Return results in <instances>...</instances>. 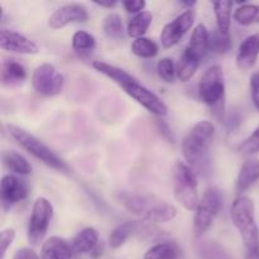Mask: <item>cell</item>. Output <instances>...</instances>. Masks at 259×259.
Wrapping results in <instances>:
<instances>
[{"mask_svg": "<svg viewBox=\"0 0 259 259\" xmlns=\"http://www.w3.org/2000/svg\"><path fill=\"white\" fill-rule=\"evenodd\" d=\"M93 67L98 72L103 73L106 77L113 80L119 88H121L125 91L126 95H129L137 103L141 104L151 114L156 116H164L167 114L168 108L162 101V99L158 95H156L153 91H151L146 86L142 85L134 76L126 72L125 70L110 65V63L103 62V61H95L93 63Z\"/></svg>", "mask_w": 259, "mask_h": 259, "instance_id": "6da1fadb", "label": "cell"}, {"mask_svg": "<svg viewBox=\"0 0 259 259\" xmlns=\"http://www.w3.org/2000/svg\"><path fill=\"white\" fill-rule=\"evenodd\" d=\"M230 218L244 242L248 258L258 254L259 228L255 220V206L253 200L248 196L237 197L230 209Z\"/></svg>", "mask_w": 259, "mask_h": 259, "instance_id": "7a4b0ae2", "label": "cell"}, {"mask_svg": "<svg viewBox=\"0 0 259 259\" xmlns=\"http://www.w3.org/2000/svg\"><path fill=\"white\" fill-rule=\"evenodd\" d=\"M214 134L215 126L209 120H201L192 126L181 144L182 153L190 164L199 167L205 161Z\"/></svg>", "mask_w": 259, "mask_h": 259, "instance_id": "3957f363", "label": "cell"}, {"mask_svg": "<svg viewBox=\"0 0 259 259\" xmlns=\"http://www.w3.org/2000/svg\"><path fill=\"white\" fill-rule=\"evenodd\" d=\"M7 128L10 137H12L24 151H27L28 153L32 154L34 158L39 159L40 162L47 164L48 167H52V168L58 169V171H67V164H66L65 162L52 151V149L48 148L42 141H39L37 137H34L28 131L20 128V126L14 125V124H9Z\"/></svg>", "mask_w": 259, "mask_h": 259, "instance_id": "277c9868", "label": "cell"}, {"mask_svg": "<svg viewBox=\"0 0 259 259\" xmlns=\"http://www.w3.org/2000/svg\"><path fill=\"white\" fill-rule=\"evenodd\" d=\"M199 182L196 174L184 162H177L174 167V192L175 199L189 211H194L199 206Z\"/></svg>", "mask_w": 259, "mask_h": 259, "instance_id": "5b68a950", "label": "cell"}, {"mask_svg": "<svg viewBox=\"0 0 259 259\" xmlns=\"http://www.w3.org/2000/svg\"><path fill=\"white\" fill-rule=\"evenodd\" d=\"M199 96L215 113H223L225 99V81L223 68L214 65L207 68L199 82Z\"/></svg>", "mask_w": 259, "mask_h": 259, "instance_id": "8992f818", "label": "cell"}, {"mask_svg": "<svg viewBox=\"0 0 259 259\" xmlns=\"http://www.w3.org/2000/svg\"><path fill=\"white\" fill-rule=\"evenodd\" d=\"M223 206V195L215 187H210L204 192L200 200L194 219L195 237L200 238L211 228L215 218Z\"/></svg>", "mask_w": 259, "mask_h": 259, "instance_id": "52a82bcc", "label": "cell"}, {"mask_svg": "<svg viewBox=\"0 0 259 259\" xmlns=\"http://www.w3.org/2000/svg\"><path fill=\"white\" fill-rule=\"evenodd\" d=\"M53 217V206L46 197H38L33 204L32 215L28 224L27 238L29 244H39L46 237Z\"/></svg>", "mask_w": 259, "mask_h": 259, "instance_id": "ba28073f", "label": "cell"}, {"mask_svg": "<svg viewBox=\"0 0 259 259\" xmlns=\"http://www.w3.org/2000/svg\"><path fill=\"white\" fill-rule=\"evenodd\" d=\"M32 86L38 94L45 96H56L63 90L65 78L51 63H42L32 75Z\"/></svg>", "mask_w": 259, "mask_h": 259, "instance_id": "9c48e42d", "label": "cell"}, {"mask_svg": "<svg viewBox=\"0 0 259 259\" xmlns=\"http://www.w3.org/2000/svg\"><path fill=\"white\" fill-rule=\"evenodd\" d=\"M195 22V12L192 9H187L181 13L179 17L175 18L172 22L167 23L162 29L159 40L163 48H171L176 46L184 38L192 27Z\"/></svg>", "mask_w": 259, "mask_h": 259, "instance_id": "30bf717a", "label": "cell"}, {"mask_svg": "<svg viewBox=\"0 0 259 259\" xmlns=\"http://www.w3.org/2000/svg\"><path fill=\"white\" fill-rule=\"evenodd\" d=\"M0 192H2L3 207L8 210L13 205L27 199L29 195V189L25 181L18 179L14 175H5L0 182Z\"/></svg>", "mask_w": 259, "mask_h": 259, "instance_id": "8fae6325", "label": "cell"}, {"mask_svg": "<svg viewBox=\"0 0 259 259\" xmlns=\"http://www.w3.org/2000/svg\"><path fill=\"white\" fill-rule=\"evenodd\" d=\"M89 19L86 8L81 4H66L58 8L48 19V27L52 29H62L72 23H85Z\"/></svg>", "mask_w": 259, "mask_h": 259, "instance_id": "7c38bea8", "label": "cell"}, {"mask_svg": "<svg viewBox=\"0 0 259 259\" xmlns=\"http://www.w3.org/2000/svg\"><path fill=\"white\" fill-rule=\"evenodd\" d=\"M0 47L8 52L19 53V55H37L39 48L32 39L15 30H0Z\"/></svg>", "mask_w": 259, "mask_h": 259, "instance_id": "4fadbf2b", "label": "cell"}, {"mask_svg": "<svg viewBox=\"0 0 259 259\" xmlns=\"http://www.w3.org/2000/svg\"><path fill=\"white\" fill-rule=\"evenodd\" d=\"M259 56V33L250 34L239 46L237 66L240 71H249L255 65Z\"/></svg>", "mask_w": 259, "mask_h": 259, "instance_id": "5bb4252c", "label": "cell"}, {"mask_svg": "<svg viewBox=\"0 0 259 259\" xmlns=\"http://www.w3.org/2000/svg\"><path fill=\"white\" fill-rule=\"evenodd\" d=\"M72 247L62 238L51 237L43 243L40 250L42 259H72Z\"/></svg>", "mask_w": 259, "mask_h": 259, "instance_id": "9a60e30c", "label": "cell"}, {"mask_svg": "<svg viewBox=\"0 0 259 259\" xmlns=\"http://www.w3.org/2000/svg\"><path fill=\"white\" fill-rule=\"evenodd\" d=\"M209 40L210 33L207 28L202 23L197 24L192 30L191 38H190L189 45L186 46L185 50L191 53L192 56L201 61L209 52Z\"/></svg>", "mask_w": 259, "mask_h": 259, "instance_id": "2e32d148", "label": "cell"}, {"mask_svg": "<svg viewBox=\"0 0 259 259\" xmlns=\"http://www.w3.org/2000/svg\"><path fill=\"white\" fill-rule=\"evenodd\" d=\"M259 181V159L250 158L240 167L237 180V191L239 194L249 190Z\"/></svg>", "mask_w": 259, "mask_h": 259, "instance_id": "e0dca14e", "label": "cell"}, {"mask_svg": "<svg viewBox=\"0 0 259 259\" xmlns=\"http://www.w3.org/2000/svg\"><path fill=\"white\" fill-rule=\"evenodd\" d=\"M99 245V233L95 228H85L75 235L71 242L73 253L86 254L91 253Z\"/></svg>", "mask_w": 259, "mask_h": 259, "instance_id": "ac0fdd59", "label": "cell"}, {"mask_svg": "<svg viewBox=\"0 0 259 259\" xmlns=\"http://www.w3.org/2000/svg\"><path fill=\"white\" fill-rule=\"evenodd\" d=\"M27 78L24 66L14 60H7L2 65V82L4 86L19 85Z\"/></svg>", "mask_w": 259, "mask_h": 259, "instance_id": "d6986e66", "label": "cell"}, {"mask_svg": "<svg viewBox=\"0 0 259 259\" xmlns=\"http://www.w3.org/2000/svg\"><path fill=\"white\" fill-rule=\"evenodd\" d=\"M176 217L177 209L174 205L158 202V204H153L149 207V210L144 215V219L149 223H154V224H162V223L171 222Z\"/></svg>", "mask_w": 259, "mask_h": 259, "instance_id": "ffe728a7", "label": "cell"}, {"mask_svg": "<svg viewBox=\"0 0 259 259\" xmlns=\"http://www.w3.org/2000/svg\"><path fill=\"white\" fill-rule=\"evenodd\" d=\"M233 5H234V3L229 2V0L212 3L215 17H217L218 30L220 33H223V34H229L230 23H232Z\"/></svg>", "mask_w": 259, "mask_h": 259, "instance_id": "44dd1931", "label": "cell"}, {"mask_svg": "<svg viewBox=\"0 0 259 259\" xmlns=\"http://www.w3.org/2000/svg\"><path fill=\"white\" fill-rule=\"evenodd\" d=\"M181 249L175 242H162L149 248L144 259H180Z\"/></svg>", "mask_w": 259, "mask_h": 259, "instance_id": "7402d4cb", "label": "cell"}, {"mask_svg": "<svg viewBox=\"0 0 259 259\" xmlns=\"http://www.w3.org/2000/svg\"><path fill=\"white\" fill-rule=\"evenodd\" d=\"M152 20H153L152 13L147 12V10L138 13V14H136L129 20L128 27H126V33H128L129 37L134 38V39L143 37L147 30H148L149 25L152 24Z\"/></svg>", "mask_w": 259, "mask_h": 259, "instance_id": "603a6c76", "label": "cell"}, {"mask_svg": "<svg viewBox=\"0 0 259 259\" xmlns=\"http://www.w3.org/2000/svg\"><path fill=\"white\" fill-rule=\"evenodd\" d=\"M3 162L9 171L17 175L32 174V166L28 159L15 151H5L3 153Z\"/></svg>", "mask_w": 259, "mask_h": 259, "instance_id": "cb8c5ba5", "label": "cell"}, {"mask_svg": "<svg viewBox=\"0 0 259 259\" xmlns=\"http://www.w3.org/2000/svg\"><path fill=\"white\" fill-rule=\"evenodd\" d=\"M200 62L201 61L197 60L195 56H192L191 53L185 50L180 57L179 63H177V78L182 82H187V81L191 80L192 76L199 68Z\"/></svg>", "mask_w": 259, "mask_h": 259, "instance_id": "d4e9b609", "label": "cell"}, {"mask_svg": "<svg viewBox=\"0 0 259 259\" xmlns=\"http://www.w3.org/2000/svg\"><path fill=\"white\" fill-rule=\"evenodd\" d=\"M137 228H138V223L137 222H125L123 224L118 225L109 235V244H110V247L113 249L120 248L132 237V234L136 233Z\"/></svg>", "mask_w": 259, "mask_h": 259, "instance_id": "484cf974", "label": "cell"}, {"mask_svg": "<svg viewBox=\"0 0 259 259\" xmlns=\"http://www.w3.org/2000/svg\"><path fill=\"white\" fill-rule=\"evenodd\" d=\"M131 50L134 55L141 58H153L158 55V45L153 39L147 37L134 39Z\"/></svg>", "mask_w": 259, "mask_h": 259, "instance_id": "4316f807", "label": "cell"}, {"mask_svg": "<svg viewBox=\"0 0 259 259\" xmlns=\"http://www.w3.org/2000/svg\"><path fill=\"white\" fill-rule=\"evenodd\" d=\"M103 30L109 39H121L124 37L123 19L116 13L108 14L104 19Z\"/></svg>", "mask_w": 259, "mask_h": 259, "instance_id": "83f0119b", "label": "cell"}, {"mask_svg": "<svg viewBox=\"0 0 259 259\" xmlns=\"http://www.w3.org/2000/svg\"><path fill=\"white\" fill-rule=\"evenodd\" d=\"M234 20L240 25H250L259 23V5L242 4L234 12Z\"/></svg>", "mask_w": 259, "mask_h": 259, "instance_id": "f1b7e54d", "label": "cell"}, {"mask_svg": "<svg viewBox=\"0 0 259 259\" xmlns=\"http://www.w3.org/2000/svg\"><path fill=\"white\" fill-rule=\"evenodd\" d=\"M197 253L202 259H230L222 245L209 240H204L197 244Z\"/></svg>", "mask_w": 259, "mask_h": 259, "instance_id": "f546056e", "label": "cell"}, {"mask_svg": "<svg viewBox=\"0 0 259 259\" xmlns=\"http://www.w3.org/2000/svg\"><path fill=\"white\" fill-rule=\"evenodd\" d=\"M121 201L129 211L136 215H143L144 217L151 207L149 206V200L143 196H139V195L124 194L121 196Z\"/></svg>", "mask_w": 259, "mask_h": 259, "instance_id": "4dcf8cb0", "label": "cell"}, {"mask_svg": "<svg viewBox=\"0 0 259 259\" xmlns=\"http://www.w3.org/2000/svg\"><path fill=\"white\" fill-rule=\"evenodd\" d=\"M96 39L93 34L85 30H77L72 35V48L76 52H90L95 48Z\"/></svg>", "mask_w": 259, "mask_h": 259, "instance_id": "1f68e13d", "label": "cell"}, {"mask_svg": "<svg viewBox=\"0 0 259 259\" xmlns=\"http://www.w3.org/2000/svg\"><path fill=\"white\" fill-rule=\"evenodd\" d=\"M230 48H232V40H230L229 34H223L218 29L210 34L209 51L218 55H223V53H227Z\"/></svg>", "mask_w": 259, "mask_h": 259, "instance_id": "d6a6232c", "label": "cell"}, {"mask_svg": "<svg viewBox=\"0 0 259 259\" xmlns=\"http://www.w3.org/2000/svg\"><path fill=\"white\" fill-rule=\"evenodd\" d=\"M157 73H158L159 78L163 80L164 82H174L175 77L177 76V68L175 67V63L172 61V58H161L158 61V63H157Z\"/></svg>", "mask_w": 259, "mask_h": 259, "instance_id": "836d02e7", "label": "cell"}, {"mask_svg": "<svg viewBox=\"0 0 259 259\" xmlns=\"http://www.w3.org/2000/svg\"><path fill=\"white\" fill-rule=\"evenodd\" d=\"M238 149H239L240 153L247 154V156L259 153V126H257L253 131V133L239 144Z\"/></svg>", "mask_w": 259, "mask_h": 259, "instance_id": "e575fe53", "label": "cell"}, {"mask_svg": "<svg viewBox=\"0 0 259 259\" xmlns=\"http://www.w3.org/2000/svg\"><path fill=\"white\" fill-rule=\"evenodd\" d=\"M14 239L15 230L13 228H7V229L2 230V233H0V253H2V259H4L8 248L13 244Z\"/></svg>", "mask_w": 259, "mask_h": 259, "instance_id": "d590c367", "label": "cell"}, {"mask_svg": "<svg viewBox=\"0 0 259 259\" xmlns=\"http://www.w3.org/2000/svg\"><path fill=\"white\" fill-rule=\"evenodd\" d=\"M250 95L255 110L259 111V72H254L250 76Z\"/></svg>", "mask_w": 259, "mask_h": 259, "instance_id": "8d00e7d4", "label": "cell"}, {"mask_svg": "<svg viewBox=\"0 0 259 259\" xmlns=\"http://www.w3.org/2000/svg\"><path fill=\"white\" fill-rule=\"evenodd\" d=\"M146 2L143 0H129V2H124L123 7L125 8V10L128 13H134V14H138V13L144 12V8H146Z\"/></svg>", "mask_w": 259, "mask_h": 259, "instance_id": "74e56055", "label": "cell"}, {"mask_svg": "<svg viewBox=\"0 0 259 259\" xmlns=\"http://www.w3.org/2000/svg\"><path fill=\"white\" fill-rule=\"evenodd\" d=\"M13 259H39L37 253L30 248H20L13 255Z\"/></svg>", "mask_w": 259, "mask_h": 259, "instance_id": "f35d334b", "label": "cell"}, {"mask_svg": "<svg viewBox=\"0 0 259 259\" xmlns=\"http://www.w3.org/2000/svg\"><path fill=\"white\" fill-rule=\"evenodd\" d=\"M240 123H242V118H240L239 114L230 113V115L228 116V119H227L228 128H229L230 131H235V129L240 125Z\"/></svg>", "mask_w": 259, "mask_h": 259, "instance_id": "ab89813d", "label": "cell"}, {"mask_svg": "<svg viewBox=\"0 0 259 259\" xmlns=\"http://www.w3.org/2000/svg\"><path fill=\"white\" fill-rule=\"evenodd\" d=\"M158 129L162 134H163L164 138L168 142H174V137H172V132L169 129V126L167 125L164 121H158Z\"/></svg>", "mask_w": 259, "mask_h": 259, "instance_id": "60d3db41", "label": "cell"}, {"mask_svg": "<svg viewBox=\"0 0 259 259\" xmlns=\"http://www.w3.org/2000/svg\"><path fill=\"white\" fill-rule=\"evenodd\" d=\"M103 249H104V245H103V244H100V243H99L98 247H96L95 249H94L93 252H91V258L96 259V258L100 257V255L103 254Z\"/></svg>", "mask_w": 259, "mask_h": 259, "instance_id": "b9f144b4", "label": "cell"}, {"mask_svg": "<svg viewBox=\"0 0 259 259\" xmlns=\"http://www.w3.org/2000/svg\"><path fill=\"white\" fill-rule=\"evenodd\" d=\"M95 4L99 5V7H101V8H113V7H115L116 3L115 2H96Z\"/></svg>", "mask_w": 259, "mask_h": 259, "instance_id": "7bdbcfd3", "label": "cell"}, {"mask_svg": "<svg viewBox=\"0 0 259 259\" xmlns=\"http://www.w3.org/2000/svg\"><path fill=\"white\" fill-rule=\"evenodd\" d=\"M180 4L182 5V7H194V5H196V2H181Z\"/></svg>", "mask_w": 259, "mask_h": 259, "instance_id": "ee69618b", "label": "cell"}]
</instances>
